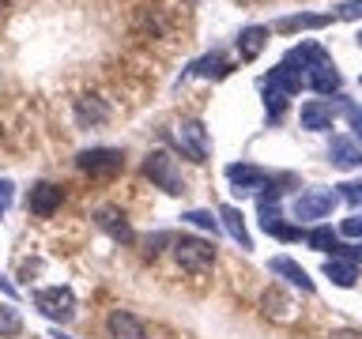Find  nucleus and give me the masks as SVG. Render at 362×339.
I'll return each mask as SVG.
<instances>
[{"label":"nucleus","instance_id":"1","mask_svg":"<svg viewBox=\"0 0 362 339\" xmlns=\"http://www.w3.org/2000/svg\"><path fill=\"white\" fill-rule=\"evenodd\" d=\"M144 177L151 181L155 189H163L166 196H181V192H185V177H181V170H177V162H174L170 151H147Z\"/></svg>","mask_w":362,"mask_h":339},{"label":"nucleus","instance_id":"2","mask_svg":"<svg viewBox=\"0 0 362 339\" xmlns=\"http://www.w3.org/2000/svg\"><path fill=\"white\" fill-rule=\"evenodd\" d=\"M34 298V309L42 316H49L53 324H68L76 316V294L72 287H42L30 294Z\"/></svg>","mask_w":362,"mask_h":339},{"label":"nucleus","instance_id":"3","mask_svg":"<svg viewBox=\"0 0 362 339\" xmlns=\"http://www.w3.org/2000/svg\"><path fill=\"white\" fill-rule=\"evenodd\" d=\"M174 260H177V268L192 271V275H204V271H211V264H215V245L204 242V237L181 234L174 242Z\"/></svg>","mask_w":362,"mask_h":339},{"label":"nucleus","instance_id":"4","mask_svg":"<svg viewBox=\"0 0 362 339\" xmlns=\"http://www.w3.org/2000/svg\"><path fill=\"white\" fill-rule=\"evenodd\" d=\"M170 136H174V143L181 147V155L189 158V162H208V155H211V140H208V129H204L200 121H177L174 129H170Z\"/></svg>","mask_w":362,"mask_h":339},{"label":"nucleus","instance_id":"5","mask_svg":"<svg viewBox=\"0 0 362 339\" xmlns=\"http://www.w3.org/2000/svg\"><path fill=\"white\" fill-rule=\"evenodd\" d=\"M76 166L90 177H113L124 170V155L117 147H87V151L76 155Z\"/></svg>","mask_w":362,"mask_h":339},{"label":"nucleus","instance_id":"6","mask_svg":"<svg viewBox=\"0 0 362 339\" xmlns=\"http://www.w3.org/2000/svg\"><path fill=\"white\" fill-rule=\"evenodd\" d=\"M260 226H264V234L279 237V242H298L302 230L298 226H287L283 222V208H279V189H272L260 196Z\"/></svg>","mask_w":362,"mask_h":339},{"label":"nucleus","instance_id":"7","mask_svg":"<svg viewBox=\"0 0 362 339\" xmlns=\"http://www.w3.org/2000/svg\"><path fill=\"white\" fill-rule=\"evenodd\" d=\"M336 192L332 189H305L298 200H294V219L302 222H317V219H328V211L336 208Z\"/></svg>","mask_w":362,"mask_h":339},{"label":"nucleus","instance_id":"8","mask_svg":"<svg viewBox=\"0 0 362 339\" xmlns=\"http://www.w3.org/2000/svg\"><path fill=\"white\" fill-rule=\"evenodd\" d=\"M61 203H64V189L53 185V181H38L27 192V211L34 219H49V215L61 211Z\"/></svg>","mask_w":362,"mask_h":339},{"label":"nucleus","instance_id":"9","mask_svg":"<svg viewBox=\"0 0 362 339\" xmlns=\"http://www.w3.org/2000/svg\"><path fill=\"white\" fill-rule=\"evenodd\" d=\"M95 222L113 237V242H121V245H132V242H136V234H132L129 219H124V211L113 208V203H102V208L95 211Z\"/></svg>","mask_w":362,"mask_h":339},{"label":"nucleus","instance_id":"10","mask_svg":"<svg viewBox=\"0 0 362 339\" xmlns=\"http://www.w3.org/2000/svg\"><path fill=\"white\" fill-rule=\"evenodd\" d=\"M106 332H110V339H147L144 321L129 309H113L106 316Z\"/></svg>","mask_w":362,"mask_h":339},{"label":"nucleus","instance_id":"11","mask_svg":"<svg viewBox=\"0 0 362 339\" xmlns=\"http://www.w3.org/2000/svg\"><path fill=\"white\" fill-rule=\"evenodd\" d=\"M76 121H79V129H98V124H106V121H110L106 98H98V95H79V98H76Z\"/></svg>","mask_w":362,"mask_h":339},{"label":"nucleus","instance_id":"12","mask_svg":"<svg viewBox=\"0 0 362 339\" xmlns=\"http://www.w3.org/2000/svg\"><path fill=\"white\" fill-rule=\"evenodd\" d=\"M268 271H272V275H279V279H287L291 287H298L302 294H313V279H310V271L298 268L291 256H276V260H268Z\"/></svg>","mask_w":362,"mask_h":339},{"label":"nucleus","instance_id":"13","mask_svg":"<svg viewBox=\"0 0 362 339\" xmlns=\"http://www.w3.org/2000/svg\"><path fill=\"white\" fill-rule=\"evenodd\" d=\"M264 87L276 90V95H283V98H291V95H298V90H302V72H294V68L283 61V64H276L264 76Z\"/></svg>","mask_w":362,"mask_h":339},{"label":"nucleus","instance_id":"14","mask_svg":"<svg viewBox=\"0 0 362 339\" xmlns=\"http://www.w3.org/2000/svg\"><path fill=\"white\" fill-rule=\"evenodd\" d=\"M226 177H230V185L238 192H257V189H268V174L260 166H249V162H234V166H226Z\"/></svg>","mask_w":362,"mask_h":339},{"label":"nucleus","instance_id":"15","mask_svg":"<svg viewBox=\"0 0 362 339\" xmlns=\"http://www.w3.org/2000/svg\"><path fill=\"white\" fill-rule=\"evenodd\" d=\"M305 83H310V90H317V95H336L344 79H339V68L332 61H321L305 72Z\"/></svg>","mask_w":362,"mask_h":339},{"label":"nucleus","instance_id":"16","mask_svg":"<svg viewBox=\"0 0 362 339\" xmlns=\"http://www.w3.org/2000/svg\"><path fill=\"white\" fill-rule=\"evenodd\" d=\"M328 158L339 170H362V147L347 136H332V147H328Z\"/></svg>","mask_w":362,"mask_h":339},{"label":"nucleus","instance_id":"17","mask_svg":"<svg viewBox=\"0 0 362 339\" xmlns=\"http://www.w3.org/2000/svg\"><path fill=\"white\" fill-rule=\"evenodd\" d=\"M219 222H223V230H226V234H230L238 245L245 249V253L253 249V237H249V230H245V219H242V211H238L234 203H223V208H219Z\"/></svg>","mask_w":362,"mask_h":339},{"label":"nucleus","instance_id":"18","mask_svg":"<svg viewBox=\"0 0 362 339\" xmlns=\"http://www.w3.org/2000/svg\"><path fill=\"white\" fill-rule=\"evenodd\" d=\"M321 61H332V56L325 53V45H317V42H302V45H294V49L287 53V64L294 68V72H310L313 64H321Z\"/></svg>","mask_w":362,"mask_h":339},{"label":"nucleus","instance_id":"19","mask_svg":"<svg viewBox=\"0 0 362 339\" xmlns=\"http://www.w3.org/2000/svg\"><path fill=\"white\" fill-rule=\"evenodd\" d=\"M298 121H302L305 132H328L332 129V106H325V102H305Z\"/></svg>","mask_w":362,"mask_h":339},{"label":"nucleus","instance_id":"20","mask_svg":"<svg viewBox=\"0 0 362 339\" xmlns=\"http://www.w3.org/2000/svg\"><path fill=\"white\" fill-rule=\"evenodd\" d=\"M264 45H268V27H245L238 34V56L242 61H257L264 53Z\"/></svg>","mask_w":362,"mask_h":339},{"label":"nucleus","instance_id":"21","mask_svg":"<svg viewBox=\"0 0 362 339\" xmlns=\"http://www.w3.org/2000/svg\"><path fill=\"white\" fill-rule=\"evenodd\" d=\"M332 23V16H317V11H298V16H283L276 23V30L283 34H291V30H321Z\"/></svg>","mask_w":362,"mask_h":339},{"label":"nucleus","instance_id":"22","mask_svg":"<svg viewBox=\"0 0 362 339\" xmlns=\"http://www.w3.org/2000/svg\"><path fill=\"white\" fill-rule=\"evenodd\" d=\"M260 305H264V316H272V321H283V324L294 321V302H291L283 290H276V287H272L264 298H260Z\"/></svg>","mask_w":362,"mask_h":339},{"label":"nucleus","instance_id":"23","mask_svg":"<svg viewBox=\"0 0 362 339\" xmlns=\"http://www.w3.org/2000/svg\"><path fill=\"white\" fill-rule=\"evenodd\" d=\"M325 275L332 279L336 287H355V279H358V268H355V260L332 256V260H325Z\"/></svg>","mask_w":362,"mask_h":339},{"label":"nucleus","instance_id":"24","mask_svg":"<svg viewBox=\"0 0 362 339\" xmlns=\"http://www.w3.org/2000/svg\"><path fill=\"white\" fill-rule=\"evenodd\" d=\"M189 76H200V79H223V76H230V61H226L223 53H208V56H200L197 64H192V72Z\"/></svg>","mask_w":362,"mask_h":339},{"label":"nucleus","instance_id":"25","mask_svg":"<svg viewBox=\"0 0 362 339\" xmlns=\"http://www.w3.org/2000/svg\"><path fill=\"white\" fill-rule=\"evenodd\" d=\"M23 332V316L19 309H11L8 302H0V339H16Z\"/></svg>","mask_w":362,"mask_h":339},{"label":"nucleus","instance_id":"26","mask_svg":"<svg viewBox=\"0 0 362 339\" xmlns=\"http://www.w3.org/2000/svg\"><path fill=\"white\" fill-rule=\"evenodd\" d=\"M305 245H310V249H317V253H336V234L332 230H328V226H313V230L310 234H305Z\"/></svg>","mask_w":362,"mask_h":339},{"label":"nucleus","instance_id":"27","mask_svg":"<svg viewBox=\"0 0 362 339\" xmlns=\"http://www.w3.org/2000/svg\"><path fill=\"white\" fill-rule=\"evenodd\" d=\"M181 219H185V222H192V226H200V230H211V234L219 230V219H215L211 211H200V208H197V211H185Z\"/></svg>","mask_w":362,"mask_h":339},{"label":"nucleus","instance_id":"28","mask_svg":"<svg viewBox=\"0 0 362 339\" xmlns=\"http://www.w3.org/2000/svg\"><path fill=\"white\" fill-rule=\"evenodd\" d=\"M264 109H268V117L272 121H279L283 117V109H287V98L276 95V90H268V98H264Z\"/></svg>","mask_w":362,"mask_h":339},{"label":"nucleus","instance_id":"29","mask_svg":"<svg viewBox=\"0 0 362 339\" xmlns=\"http://www.w3.org/2000/svg\"><path fill=\"white\" fill-rule=\"evenodd\" d=\"M11 200H16V185H11L8 177H0V215L11 208Z\"/></svg>","mask_w":362,"mask_h":339},{"label":"nucleus","instance_id":"30","mask_svg":"<svg viewBox=\"0 0 362 339\" xmlns=\"http://www.w3.org/2000/svg\"><path fill=\"white\" fill-rule=\"evenodd\" d=\"M158 245H174L170 242V234H151L144 242V256H158Z\"/></svg>","mask_w":362,"mask_h":339},{"label":"nucleus","instance_id":"31","mask_svg":"<svg viewBox=\"0 0 362 339\" xmlns=\"http://www.w3.org/2000/svg\"><path fill=\"white\" fill-rule=\"evenodd\" d=\"M336 19H362V0H347V4H339Z\"/></svg>","mask_w":362,"mask_h":339},{"label":"nucleus","instance_id":"32","mask_svg":"<svg viewBox=\"0 0 362 339\" xmlns=\"http://www.w3.org/2000/svg\"><path fill=\"white\" fill-rule=\"evenodd\" d=\"M339 196L351 200V203H362V181H347V185H339Z\"/></svg>","mask_w":362,"mask_h":339},{"label":"nucleus","instance_id":"33","mask_svg":"<svg viewBox=\"0 0 362 339\" xmlns=\"http://www.w3.org/2000/svg\"><path fill=\"white\" fill-rule=\"evenodd\" d=\"M339 234H344V237H362V215H351V219H344Z\"/></svg>","mask_w":362,"mask_h":339},{"label":"nucleus","instance_id":"34","mask_svg":"<svg viewBox=\"0 0 362 339\" xmlns=\"http://www.w3.org/2000/svg\"><path fill=\"white\" fill-rule=\"evenodd\" d=\"M347 117H351V132H355V140H362V106H347Z\"/></svg>","mask_w":362,"mask_h":339},{"label":"nucleus","instance_id":"35","mask_svg":"<svg viewBox=\"0 0 362 339\" xmlns=\"http://www.w3.org/2000/svg\"><path fill=\"white\" fill-rule=\"evenodd\" d=\"M332 256H351V260H362V242L358 245H336Z\"/></svg>","mask_w":362,"mask_h":339},{"label":"nucleus","instance_id":"36","mask_svg":"<svg viewBox=\"0 0 362 339\" xmlns=\"http://www.w3.org/2000/svg\"><path fill=\"white\" fill-rule=\"evenodd\" d=\"M328 339H362V332H355V328H339V332H332Z\"/></svg>","mask_w":362,"mask_h":339},{"label":"nucleus","instance_id":"37","mask_svg":"<svg viewBox=\"0 0 362 339\" xmlns=\"http://www.w3.org/2000/svg\"><path fill=\"white\" fill-rule=\"evenodd\" d=\"M49 339H72V335H64L61 328H53V335H49Z\"/></svg>","mask_w":362,"mask_h":339},{"label":"nucleus","instance_id":"38","mask_svg":"<svg viewBox=\"0 0 362 339\" xmlns=\"http://www.w3.org/2000/svg\"><path fill=\"white\" fill-rule=\"evenodd\" d=\"M4 8H8V0H0V11H4Z\"/></svg>","mask_w":362,"mask_h":339},{"label":"nucleus","instance_id":"39","mask_svg":"<svg viewBox=\"0 0 362 339\" xmlns=\"http://www.w3.org/2000/svg\"><path fill=\"white\" fill-rule=\"evenodd\" d=\"M358 45H362V34H358Z\"/></svg>","mask_w":362,"mask_h":339},{"label":"nucleus","instance_id":"40","mask_svg":"<svg viewBox=\"0 0 362 339\" xmlns=\"http://www.w3.org/2000/svg\"><path fill=\"white\" fill-rule=\"evenodd\" d=\"M358 83H362V79H358Z\"/></svg>","mask_w":362,"mask_h":339}]
</instances>
